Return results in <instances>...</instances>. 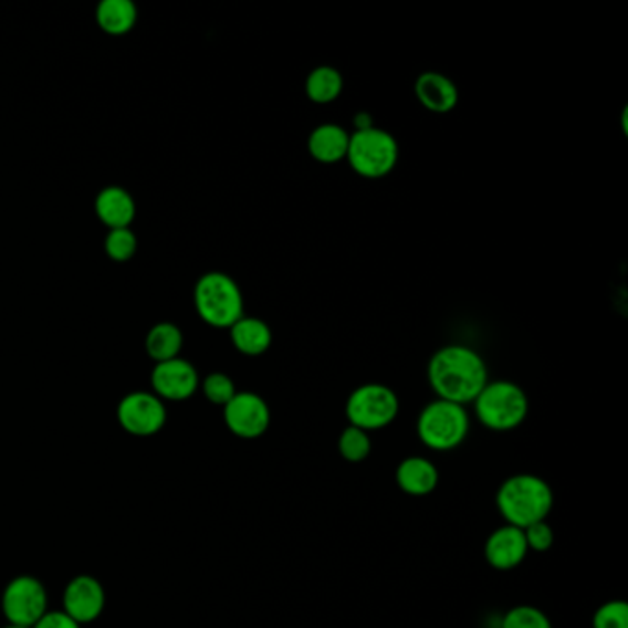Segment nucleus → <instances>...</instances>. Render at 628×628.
Here are the masks:
<instances>
[{"mask_svg": "<svg viewBox=\"0 0 628 628\" xmlns=\"http://www.w3.org/2000/svg\"><path fill=\"white\" fill-rule=\"evenodd\" d=\"M397 485L408 496H428L439 485V470L430 459L414 456L404 459L397 469Z\"/></svg>", "mask_w": 628, "mask_h": 628, "instance_id": "16", "label": "nucleus"}, {"mask_svg": "<svg viewBox=\"0 0 628 628\" xmlns=\"http://www.w3.org/2000/svg\"><path fill=\"white\" fill-rule=\"evenodd\" d=\"M151 386L155 395L163 400L181 402L198 391L199 375L190 362L182 358L168 359L155 365L151 373Z\"/></svg>", "mask_w": 628, "mask_h": 628, "instance_id": "11", "label": "nucleus"}, {"mask_svg": "<svg viewBox=\"0 0 628 628\" xmlns=\"http://www.w3.org/2000/svg\"><path fill=\"white\" fill-rule=\"evenodd\" d=\"M398 411L400 400L397 393L384 384H364L356 387L345 406V415L350 426H356L367 433L391 426L397 420Z\"/></svg>", "mask_w": 628, "mask_h": 628, "instance_id": "7", "label": "nucleus"}, {"mask_svg": "<svg viewBox=\"0 0 628 628\" xmlns=\"http://www.w3.org/2000/svg\"><path fill=\"white\" fill-rule=\"evenodd\" d=\"M337 448H339L342 458L348 461V463H362V461L369 458L370 450H373V441H370L367 431L348 425L342 431V436H339Z\"/></svg>", "mask_w": 628, "mask_h": 628, "instance_id": "22", "label": "nucleus"}, {"mask_svg": "<svg viewBox=\"0 0 628 628\" xmlns=\"http://www.w3.org/2000/svg\"><path fill=\"white\" fill-rule=\"evenodd\" d=\"M496 505L507 525L525 530L550 516L555 494L541 475L516 474L503 481L498 489Z\"/></svg>", "mask_w": 628, "mask_h": 628, "instance_id": "2", "label": "nucleus"}, {"mask_svg": "<svg viewBox=\"0 0 628 628\" xmlns=\"http://www.w3.org/2000/svg\"><path fill=\"white\" fill-rule=\"evenodd\" d=\"M345 80L342 72L336 66L320 65L314 71H310L304 82V93L310 102L317 105L332 104L342 96Z\"/></svg>", "mask_w": 628, "mask_h": 628, "instance_id": "19", "label": "nucleus"}, {"mask_svg": "<svg viewBox=\"0 0 628 628\" xmlns=\"http://www.w3.org/2000/svg\"><path fill=\"white\" fill-rule=\"evenodd\" d=\"M33 628H82L65 613H46Z\"/></svg>", "mask_w": 628, "mask_h": 628, "instance_id": "28", "label": "nucleus"}, {"mask_svg": "<svg viewBox=\"0 0 628 628\" xmlns=\"http://www.w3.org/2000/svg\"><path fill=\"white\" fill-rule=\"evenodd\" d=\"M182 348V332L174 323H159L146 336V353L157 364L179 358Z\"/></svg>", "mask_w": 628, "mask_h": 628, "instance_id": "21", "label": "nucleus"}, {"mask_svg": "<svg viewBox=\"0 0 628 628\" xmlns=\"http://www.w3.org/2000/svg\"><path fill=\"white\" fill-rule=\"evenodd\" d=\"M472 404L478 420L492 431L516 430L530 415L527 393L509 380L489 381Z\"/></svg>", "mask_w": 628, "mask_h": 628, "instance_id": "3", "label": "nucleus"}, {"mask_svg": "<svg viewBox=\"0 0 628 628\" xmlns=\"http://www.w3.org/2000/svg\"><path fill=\"white\" fill-rule=\"evenodd\" d=\"M105 253L115 262H127L137 253V237L129 227L111 229L105 238Z\"/></svg>", "mask_w": 628, "mask_h": 628, "instance_id": "23", "label": "nucleus"}, {"mask_svg": "<svg viewBox=\"0 0 628 628\" xmlns=\"http://www.w3.org/2000/svg\"><path fill=\"white\" fill-rule=\"evenodd\" d=\"M96 214L109 229L129 227L137 214V205L132 193L121 187H107L96 198Z\"/></svg>", "mask_w": 628, "mask_h": 628, "instance_id": "17", "label": "nucleus"}, {"mask_svg": "<svg viewBox=\"0 0 628 628\" xmlns=\"http://www.w3.org/2000/svg\"><path fill=\"white\" fill-rule=\"evenodd\" d=\"M397 138L381 127L350 133L347 160L359 177L381 179L389 176L398 163Z\"/></svg>", "mask_w": 628, "mask_h": 628, "instance_id": "6", "label": "nucleus"}, {"mask_svg": "<svg viewBox=\"0 0 628 628\" xmlns=\"http://www.w3.org/2000/svg\"><path fill=\"white\" fill-rule=\"evenodd\" d=\"M231 332V342L238 353L243 356H262L268 353L273 343V332L265 321L259 317H245L238 320L234 325L229 328Z\"/></svg>", "mask_w": 628, "mask_h": 628, "instance_id": "18", "label": "nucleus"}, {"mask_svg": "<svg viewBox=\"0 0 628 628\" xmlns=\"http://www.w3.org/2000/svg\"><path fill=\"white\" fill-rule=\"evenodd\" d=\"M524 536L530 552L546 553L555 544V531H553L552 525L547 524L546 520L525 527Z\"/></svg>", "mask_w": 628, "mask_h": 628, "instance_id": "27", "label": "nucleus"}, {"mask_svg": "<svg viewBox=\"0 0 628 628\" xmlns=\"http://www.w3.org/2000/svg\"><path fill=\"white\" fill-rule=\"evenodd\" d=\"M118 422L132 436H155L166 425L165 404L151 393H132L118 404Z\"/></svg>", "mask_w": 628, "mask_h": 628, "instance_id": "10", "label": "nucleus"}, {"mask_svg": "<svg viewBox=\"0 0 628 628\" xmlns=\"http://www.w3.org/2000/svg\"><path fill=\"white\" fill-rule=\"evenodd\" d=\"M223 419L231 433L240 439H259L271 425L270 406L257 393H237L223 408Z\"/></svg>", "mask_w": 628, "mask_h": 628, "instance_id": "9", "label": "nucleus"}, {"mask_svg": "<svg viewBox=\"0 0 628 628\" xmlns=\"http://www.w3.org/2000/svg\"><path fill=\"white\" fill-rule=\"evenodd\" d=\"M415 96L425 109L444 115L459 104V88L452 77L437 71L422 72L415 82Z\"/></svg>", "mask_w": 628, "mask_h": 628, "instance_id": "14", "label": "nucleus"}, {"mask_svg": "<svg viewBox=\"0 0 628 628\" xmlns=\"http://www.w3.org/2000/svg\"><path fill=\"white\" fill-rule=\"evenodd\" d=\"M65 610L76 624H91L100 618L105 608V590L91 575H80L65 588Z\"/></svg>", "mask_w": 628, "mask_h": 628, "instance_id": "12", "label": "nucleus"}, {"mask_svg": "<svg viewBox=\"0 0 628 628\" xmlns=\"http://www.w3.org/2000/svg\"><path fill=\"white\" fill-rule=\"evenodd\" d=\"M137 17V6L133 4L132 0H102L96 8L98 27L109 35L132 32Z\"/></svg>", "mask_w": 628, "mask_h": 628, "instance_id": "20", "label": "nucleus"}, {"mask_svg": "<svg viewBox=\"0 0 628 628\" xmlns=\"http://www.w3.org/2000/svg\"><path fill=\"white\" fill-rule=\"evenodd\" d=\"M594 628H628V605L625 601H608L597 608L592 619Z\"/></svg>", "mask_w": 628, "mask_h": 628, "instance_id": "26", "label": "nucleus"}, {"mask_svg": "<svg viewBox=\"0 0 628 628\" xmlns=\"http://www.w3.org/2000/svg\"><path fill=\"white\" fill-rule=\"evenodd\" d=\"M199 317L214 328H231L243 317V295L237 281L221 271H210L193 287Z\"/></svg>", "mask_w": 628, "mask_h": 628, "instance_id": "4", "label": "nucleus"}, {"mask_svg": "<svg viewBox=\"0 0 628 628\" xmlns=\"http://www.w3.org/2000/svg\"><path fill=\"white\" fill-rule=\"evenodd\" d=\"M428 381L437 398L467 408L489 384V370L474 348L447 345L431 356Z\"/></svg>", "mask_w": 628, "mask_h": 628, "instance_id": "1", "label": "nucleus"}, {"mask_svg": "<svg viewBox=\"0 0 628 628\" xmlns=\"http://www.w3.org/2000/svg\"><path fill=\"white\" fill-rule=\"evenodd\" d=\"M502 628H553V625L541 608L520 605L503 616Z\"/></svg>", "mask_w": 628, "mask_h": 628, "instance_id": "24", "label": "nucleus"}, {"mask_svg": "<svg viewBox=\"0 0 628 628\" xmlns=\"http://www.w3.org/2000/svg\"><path fill=\"white\" fill-rule=\"evenodd\" d=\"M530 555L525 544L524 530L514 525H502L492 531L485 542V558L491 568L498 572H511L519 568Z\"/></svg>", "mask_w": 628, "mask_h": 628, "instance_id": "13", "label": "nucleus"}, {"mask_svg": "<svg viewBox=\"0 0 628 628\" xmlns=\"http://www.w3.org/2000/svg\"><path fill=\"white\" fill-rule=\"evenodd\" d=\"M470 431V415L464 406L437 398L426 404L417 419L419 441L436 452H452L461 447Z\"/></svg>", "mask_w": 628, "mask_h": 628, "instance_id": "5", "label": "nucleus"}, {"mask_svg": "<svg viewBox=\"0 0 628 628\" xmlns=\"http://www.w3.org/2000/svg\"><path fill=\"white\" fill-rule=\"evenodd\" d=\"M49 596L43 583L22 575L11 580L2 594V610L10 625L33 628L46 614Z\"/></svg>", "mask_w": 628, "mask_h": 628, "instance_id": "8", "label": "nucleus"}, {"mask_svg": "<svg viewBox=\"0 0 628 628\" xmlns=\"http://www.w3.org/2000/svg\"><path fill=\"white\" fill-rule=\"evenodd\" d=\"M350 133L339 124H321L308 137V151L321 165H336L347 159Z\"/></svg>", "mask_w": 628, "mask_h": 628, "instance_id": "15", "label": "nucleus"}, {"mask_svg": "<svg viewBox=\"0 0 628 628\" xmlns=\"http://www.w3.org/2000/svg\"><path fill=\"white\" fill-rule=\"evenodd\" d=\"M370 127H375V122L367 111H359L354 115V132H364V129H370Z\"/></svg>", "mask_w": 628, "mask_h": 628, "instance_id": "29", "label": "nucleus"}, {"mask_svg": "<svg viewBox=\"0 0 628 628\" xmlns=\"http://www.w3.org/2000/svg\"><path fill=\"white\" fill-rule=\"evenodd\" d=\"M6 628H28V627H17V625H8Z\"/></svg>", "mask_w": 628, "mask_h": 628, "instance_id": "30", "label": "nucleus"}, {"mask_svg": "<svg viewBox=\"0 0 628 628\" xmlns=\"http://www.w3.org/2000/svg\"><path fill=\"white\" fill-rule=\"evenodd\" d=\"M201 389H203L205 398L209 402L223 406V408L231 402L238 393L231 376L223 375V373H212V375L207 376L201 384Z\"/></svg>", "mask_w": 628, "mask_h": 628, "instance_id": "25", "label": "nucleus"}]
</instances>
